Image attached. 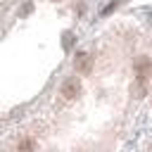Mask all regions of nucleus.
I'll return each instance as SVG.
<instances>
[{
  "label": "nucleus",
  "instance_id": "nucleus-1",
  "mask_svg": "<svg viewBox=\"0 0 152 152\" xmlns=\"http://www.w3.org/2000/svg\"><path fill=\"white\" fill-rule=\"evenodd\" d=\"M78 90H81L78 78H66V81L62 83V95H64L66 100H74V97L78 95Z\"/></svg>",
  "mask_w": 152,
  "mask_h": 152
},
{
  "label": "nucleus",
  "instance_id": "nucleus-2",
  "mask_svg": "<svg viewBox=\"0 0 152 152\" xmlns=\"http://www.w3.org/2000/svg\"><path fill=\"white\" fill-rule=\"evenodd\" d=\"M150 71H152V62H150L147 57H142V59L135 64V76H138V83H145V81H147V76H150Z\"/></svg>",
  "mask_w": 152,
  "mask_h": 152
},
{
  "label": "nucleus",
  "instance_id": "nucleus-3",
  "mask_svg": "<svg viewBox=\"0 0 152 152\" xmlns=\"http://www.w3.org/2000/svg\"><path fill=\"white\" fill-rule=\"evenodd\" d=\"M74 66H76V71H78V74H88V71H90V55H86V52H78V55H76V62H74Z\"/></svg>",
  "mask_w": 152,
  "mask_h": 152
},
{
  "label": "nucleus",
  "instance_id": "nucleus-4",
  "mask_svg": "<svg viewBox=\"0 0 152 152\" xmlns=\"http://www.w3.org/2000/svg\"><path fill=\"white\" fill-rule=\"evenodd\" d=\"M71 43H74V36L66 31V33H64V50H69V48H71Z\"/></svg>",
  "mask_w": 152,
  "mask_h": 152
},
{
  "label": "nucleus",
  "instance_id": "nucleus-5",
  "mask_svg": "<svg viewBox=\"0 0 152 152\" xmlns=\"http://www.w3.org/2000/svg\"><path fill=\"white\" fill-rule=\"evenodd\" d=\"M116 5H119L116 0H114V2H109V5H107V7L102 10V14H109V12H114V10H116Z\"/></svg>",
  "mask_w": 152,
  "mask_h": 152
},
{
  "label": "nucleus",
  "instance_id": "nucleus-6",
  "mask_svg": "<svg viewBox=\"0 0 152 152\" xmlns=\"http://www.w3.org/2000/svg\"><path fill=\"white\" fill-rule=\"evenodd\" d=\"M19 147H24V150H28V147H33V142H31V140H24V142H19Z\"/></svg>",
  "mask_w": 152,
  "mask_h": 152
}]
</instances>
